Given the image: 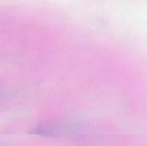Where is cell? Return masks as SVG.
<instances>
[{
  "mask_svg": "<svg viewBox=\"0 0 147 146\" xmlns=\"http://www.w3.org/2000/svg\"><path fill=\"white\" fill-rule=\"evenodd\" d=\"M78 130V126L60 120H50L37 124L31 127L28 133L47 138H59L75 133Z\"/></svg>",
  "mask_w": 147,
  "mask_h": 146,
  "instance_id": "6da1fadb",
  "label": "cell"
},
{
  "mask_svg": "<svg viewBox=\"0 0 147 146\" xmlns=\"http://www.w3.org/2000/svg\"><path fill=\"white\" fill-rule=\"evenodd\" d=\"M1 96H2V92H1V90H0V98H1Z\"/></svg>",
  "mask_w": 147,
  "mask_h": 146,
  "instance_id": "7a4b0ae2",
  "label": "cell"
}]
</instances>
